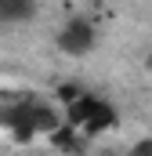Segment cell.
Instances as JSON below:
<instances>
[{"label":"cell","mask_w":152,"mask_h":156,"mask_svg":"<svg viewBox=\"0 0 152 156\" xmlns=\"http://www.w3.org/2000/svg\"><path fill=\"white\" fill-rule=\"evenodd\" d=\"M145 69H149V73H152V55H149V58H145Z\"/></svg>","instance_id":"ba28073f"},{"label":"cell","mask_w":152,"mask_h":156,"mask_svg":"<svg viewBox=\"0 0 152 156\" xmlns=\"http://www.w3.org/2000/svg\"><path fill=\"white\" fill-rule=\"evenodd\" d=\"M109 127H116V113H112L109 102H102V109L83 123V131H87V134H102V131H109Z\"/></svg>","instance_id":"5b68a950"},{"label":"cell","mask_w":152,"mask_h":156,"mask_svg":"<svg viewBox=\"0 0 152 156\" xmlns=\"http://www.w3.org/2000/svg\"><path fill=\"white\" fill-rule=\"evenodd\" d=\"M36 15V0H0V22H29Z\"/></svg>","instance_id":"277c9868"},{"label":"cell","mask_w":152,"mask_h":156,"mask_svg":"<svg viewBox=\"0 0 152 156\" xmlns=\"http://www.w3.org/2000/svg\"><path fill=\"white\" fill-rule=\"evenodd\" d=\"M58 47H62L65 55H73V58L87 55V51L94 47V26H91L87 18H69L65 29L58 33Z\"/></svg>","instance_id":"6da1fadb"},{"label":"cell","mask_w":152,"mask_h":156,"mask_svg":"<svg viewBox=\"0 0 152 156\" xmlns=\"http://www.w3.org/2000/svg\"><path fill=\"white\" fill-rule=\"evenodd\" d=\"M134 156H152V142H138L134 145Z\"/></svg>","instance_id":"52a82bcc"},{"label":"cell","mask_w":152,"mask_h":156,"mask_svg":"<svg viewBox=\"0 0 152 156\" xmlns=\"http://www.w3.org/2000/svg\"><path fill=\"white\" fill-rule=\"evenodd\" d=\"M98 109H102V98H94V94H80V98H73V102H69L65 123H69V127H83V123L94 116Z\"/></svg>","instance_id":"7a4b0ae2"},{"label":"cell","mask_w":152,"mask_h":156,"mask_svg":"<svg viewBox=\"0 0 152 156\" xmlns=\"http://www.w3.org/2000/svg\"><path fill=\"white\" fill-rule=\"evenodd\" d=\"M80 94H83V91H80V87H76V83H62V87H58V98H62V102H65V105H69V102H73V98H80Z\"/></svg>","instance_id":"8992f818"},{"label":"cell","mask_w":152,"mask_h":156,"mask_svg":"<svg viewBox=\"0 0 152 156\" xmlns=\"http://www.w3.org/2000/svg\"><path fill=\"white\" fill-rule=\"evenodd\" d=\"M26 113H29V123H33L36 131H43V134H54V131L62 127L58 113H54L51 105H43V102H26Z\"/></svg>","instance_id":"3957f363"}]
</instances>
